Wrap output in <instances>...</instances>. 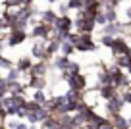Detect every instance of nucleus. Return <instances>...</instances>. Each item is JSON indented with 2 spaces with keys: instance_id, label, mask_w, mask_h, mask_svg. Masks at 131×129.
<instances>
[{
  "instance_id": "obj_20",
  "label": "nucleus",
  "mask_w": 131,
  "mask_h": 129,
  "mask_svg": "<svg viewBox=\"0 0 131 129\" xmlns=\"http://www.w3.org/2000/svg\"><path fill=\"white\" fill-rule=\"evenodd\" d=\"M6 120H8V112L4 110V106L0 102V123H6Z\"/></svg>"
},
{
  "instance_id": "obj_23",
  "label": "nucleus",
  "mask_w": 131,
  "mask_h": 129,
  "mask_svg": "<svg viewBox=\"0 0 131 129\" xmlns=\"http://www.w3.org/2000/svg\"><path fill=\"white\" fill-rule=\"evenodd\" d=\"M46 2H48V4L52 6V4H58V2H60V0H46Z\"/></svg>"
},
{
  "instance_id": "obj_3",
  "label": "nucleus",
  "mask_w": 131,
  "mask_h": 129,
  "mask_svg": "<svg viewBox=\"0 0 131 129\" xmlns=\"http://www.w3.org/2000/svg\"><path fill=\"white\" fill-rule=\"evenodd\" d=\"M110 52L112 56H129L131 54V45L125 37H116L114 39V45L110 46Z\"/></svg>"
},
{
  "instance_id": "obj_19",
  "label": "nucleus",
  "mask_w": 131,
  "mask_h": 129,
  "mask_svg": "<svg viewBox=\"0 0 131 129\" xmlns=\"http://www.w3.org/2000/svg\"><path fill=\"white\" fill-rule=\"evenodd\" d=\"M79 71H81V64L75 62V60H71L70 68H68V73H79Z\"/></svg>"
},
{
  "instance_id": "obj_11",
  "label": "nucleus",
  "mask_w": 131,
  "mask_h": 129,
  "mask_svg": "<svg viewBox=\"0 0 131 129\" xmlns=\"http://www.w3.org/2000/svg\"><path fill=\"white\" fill-rule=\"evenodd\" d=\"M41 127L42 129H58V127H60V117L54 116V114H50V116L41 123Z\"/></svg>"
},
{
  "instance_id": "obj_24",
  "label": "nucleus",
  "mask_w": 131,
  "mask_h": 129,
  "mask_svg": "<svg viewBox=\"0 0 131 129\" xmlns=\"http://www.w3.org/2000/svg\"><path fill=\"white\" fill-rule=\"evenodd\" d=\"M0 129H6V125H4V123H0Z\"/></svg>"
},
{
  "instance_id": "obj_21",
  "label": "nucleus",
  "mask_w": 131,
  "mask_h": 129,
  "mask_svg": "<svg viewBox=\"0 0 131 129\" xmlns=\"http://www.w3.org/2000/svg\"><path fill=\"white\" fill-rule=\"evenodd\" d=\"M16 129H29V121L19 120V121H17V125H16Z\"/></svg>"
},
{
  "instance_id": "obj_4",
  "label": "nucleus",
  "mask_w": 131,
  "mask_h": 129,
  "mask_svg": "<svg viewBox=\"0 0 131 129\" xmlns=\"http://www.w3.org/2000/svg\"><path fill=\"white\" fill-rule=\"evenodd\" d=\"M96 48H98V42L94 40L93 35H81V39H79L77 46H75V50H77V52H83V54L94 52Z\"/></svg>"
},
{
  "instance_id": "obj_10",
  "label": "nucleus",
  "mask_w": 131,
  "mask_h": 129,
  "mask_svg": "<svg viewBox=\"0 0 131 129\" xmlns=\"http://www.w3.org/2000/svg\"><path fill=\"white\" fill-rule=\"evenodd\" d=\"M58 16H60V14H58L56 10L46 8V10H42V12H41V21H42V23H48V25H54V23H56V19H58Z\"/></svg>"
},
{
  "instance_id": "obj_25",
  "label": "nucleus",
  "mask_w": 131,
  "mask_h": 129,
  "mask_svg": "<svg viewBox=\"0 0 131 129\" xmlns=\"http://www.w3.org/2000/svg\"><path fill=\"white\" fill-rule=\"evenodd\" d=\"M2 73H4V71H2V68H0V77H4V75H2Z\"/></svg>"
},
{
  "instance_id": "obj_1",
  "label": "nucleus",
  "mask_w": 131,
  "mask_h": 129,
  "mask_svg": "<svg viewBox=\"0 0 131 129\" xmlns=\"http://www.w3.org/2000/svg\"><path fill=\"white\" fill-rule=\"evenodd\" d=\"M54 31V25L48 23H42V21H37L33 25V29L29 31V39H42V40H50Z\"/></svg>"
},
{
  "instance_id": "obj_9",
  "label": "nucleus",
  "mask_w": 131,
  "mask_h": 129,
  "mask_svg": "<svg viewBox=\"0 0 131 129\" xmlns=\"http://www.w3.org/2000/svg\"><path fill=\"white\" fill-rule=\"evenodd\" d=\"M33 64H35V62H33L31 56H19V58H17V62H16V68L19 69L23 75H27V73L31 71Z\"/></svg>"
},
{
  "instance_id": "obj_12",
  "label": "nucleus",
  "mask_w": 131,
  "mask_h": 129,
  "mask_svg": "<svg viewBox=\"0 0 131 129\" xmlns=\"http://www.w3.org/2000/svg\"><path fill=\"white\" fill-rule=\"evenodd\" d=\"M29 98H31V100H35L37 104H41V106L48 100V96L45 94V91H33V89H31V93H29Z\"/></svg>"
},
{
  "instance_id": "obj_2",
  "label": "nucleus",
  "mask_w": 131,
  "mask_h": 129,
  "mask_svg": "<svg viewBox=\"0 0 131 129\" xmlns=\"http://www.w3.org/2000/svg\"><path fill=\"white\" fill-rule=\"evenodd\" d=\"M27 39H29V33L25 29H10L8 35H6V46L8 48H16V46L23 45Z\"/></svg>"
},
{
  "instance_id": "obj_7",
  "label": "nucleus",
  "mask_w": 131,
  "mask_h": 129,
  "mask_svg": "<svg viewBox=\"0 0 131 129\" xmlns=\"http://www.w3.org/2000/svg\"><path fill=\"white\" fill-rule=\"evenodd\" d=\"M27 85L33 91H45L48 85V77L46 75H27Z\"/></svg>"
},
{
  "instance_id": "obj_6",
  "label": "nucleus",
  "mask_w": 131,
  "mask_h": 129,
  "mask_svg": "<svg viewBox=\"0 0 131 129\" xmlns=\"http://www.w3.org/2000/svg\"><path fill=\"white\" fill-rule=\"evenodd\" d=\"M54 29L58 33H71L73 31V17L71 16H58L56 23H54Z\"/></svg>"
},
{
  "instance_id": "obj_8",
  "label": "nucleus",
  "mask_w": 131,
  "mask_h": 129,
  "mask_svg": "<svg viewBox=\"0 0 131 129\" xmlns=\"http://www.w3.org/2000/svg\"><path fill=\"white\" fill-rule=\"evenodd\" d=\"M70 64H71V58L70 56H54L52 58V66H54V69H58L60 73H64V71H68V68H70Z\"/></svg>"
},
{
  "instance_id": "obj_18",
  "label": "nucleus",
  "mask_w": 131,
  "mask_h": 129,
  "mask_svg": "<svg viewBox=\"0 0 131 129\" xmlns=\"http://www.w3.org/2000/svg\"><path fill=\"white\" fill-rule=\"evenodd\" d=\"M94 21H96L98 27H104V25H108V19H106V14H104V12H98L96 16H94Z\"/></svg>"
},
{
  "instance_id": "obj_15",
  "label": "nucleus",
  "mask_w": 131,
  "mask_h": 129,
  "mask_svg": "<svg viewBox=\"0 0 131 129\" xmlns=\"http://www.w3.org/2000/svg\"><path fill=\"white\" fill-rule=\"evenodd\" d=\"M21 75H23V73L17 68H12V69L6 71V81H10V83H12V81H21Z\"/></svg>"
},
{
  "instance_id": "obj_5",
  "label": "nucleus",
  "mask_w": 131,
  "mask_h": 129,
  "mask_svg": "<svg viewBox=\"0 0 131 129\" xmlns=\"http://www.w3.org/2000/svg\"><path fill=\"white\" fill-rule=\"evenodd\" d=\"M31 58L48 62V56H46V40L35 39V42H33V46H31Z\"/></svg>"
},
{
  "instance_id": "obj_14",
  "label": "nucleus",
  "mask_w": 131,
  "mask_h": 129,
  "mask_svg": "<svg viewBox=\"0 0 131 129\" xmlns=\"http://www.w3.org/2000/svg\"><path fill=\"white\" fill-rule=\"evenodd\" d=\"M0 68H2V71H8V69L16 68V62H12V58H10V56L0 54Z\"/></svg>"
},
{
  "instance_id": "obj_17",
  "label": "nucleus",
  "mask_w": 131,
  "mask_h": 129,
  "mask_svg": "<svg viewBox=\"0 0 131 129\" xmlns=\"http://www.w3.org/2000/svg\"><path fill=\"white\" fill-rule=\"evenodd\" d=\"M114 39L116 37H110V35H100V39H98V45L106 46V48H110L112 45H114Z\"/></svg>"
},
{
  "instance_id": "obj_22",
  "label": "nucleus",
  "mask_w": 131,
  "mask_h": 129,
  "mask_svg": "<svg viewBox=\"0 0 131 129\" xmlns=\"http://www.w3.org/2000/svg\"><path fill=\"white\" fill-rule=\"evenodd\" d=\"M4 48H6V40L0 37V54H4Z\"/></svg>"
},
{
  "instance_id": "obj_16",
  "label": "nucleus",
  "mask_w": 131,
  "mask_h": 129,
  "mask_svg": "<svg viewBox=\"0 0 131 129\" xmlns=\"http://www.w3.org/2000/svg\"><path fill=\"white\" fill-rule=\"evenodd\" d=\"M70 4H68V0H60V4H58V14L60 16H70Z\"/></svg>"
},
{
  "instance_id": "obj_13",
  "label": "nucleus",
  "mask_w": 131,
  "mask_h": 129,
  "mask_svg": "<svg viewBox=\"0 0 131 129\" xmlns=\"http://www.w3.org/2000/svg\"><path fill=\"white\" fill-rule=\"evenodd\" d=\"M73 52H77V50H75V46L71 45L70 40H64V42H62V46H60V54L62 56H70L71 58V54Z\"/></svg>"
}]
</instances>
